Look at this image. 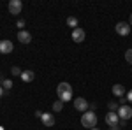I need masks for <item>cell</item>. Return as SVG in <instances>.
I'll return each instance as SVG.
<instances>
[{
  "mask_svg": "<svg viewBox=\"0 0 132 130\" xmlns=\"http://www.w3.org/2000/svg\"><path fill=\"white\" fill-rule=\"evenodd\" d=\"M85 37H86V33H85L83 28L78 27V28H74V30H72V40H74V42H78V44H79V42L85 40Z\"/></svg>",
  "mask_w": 132,
  "mask_h": 130,
  "instance_id": "9",
  "label": "cell"
},
{
  "mask_svg": "<svg viewBox=\"0 0 132 130\" xmlns=\"http://www.w3.org/2000/svg\"><path fill=\"white\" fill-rule=\"evenodd\" d=\"M130 27H132V14H130Z\"/></svg>",
  "mask_w": 132,
  "mask_h": 130,
  "instance_id": "27",
  "label": "cell"
},
{
  "mask_svg": "<svg viewBox=\"0 0 132 130\" xmlns=\"http://www.w3.org/2000/svg\"><path fill=\"white\" fill-rule=\"evenodd\" d=\"M56 95H58V100H62L63 104L69 102V100H74V90L69 83L62 81L60 84L56 86Z\"/></svg>",
  "mask_w": 132,
  "mask_h": 130,
  "instance_id": "1",
  "label": "cell"
},
{
  "mask_svg": "<svg viewBox=\"0 0 132 130\" xmlns=\"http://www.w3.org/2000/svg\"><path fill=\"white\" fill-rule=\"evenodd\" d=\"M111 91H113V95H114V97L122 99L123 95H125V86H123V84H113Z\"/></svg>",
  "mask_w": 132,
  "mask_h": 130,
  "instance_id": "12",
  "label": "cell"
},
{
  "mask_svg": "<svg viewBox=\"0 0 132 130\" xmlns=\"http://www.w3.org/2000/svg\"><path fill=\"white\" fill-rule=\"evenodd\" d=\"M125 60H127V63L132 65V48H129V49L125 51Z\"/></svg>",
  "mask_w": 132,
  "mask_h": 130,
  "instance_id": "16",
  "label": "cell"
},
{
  "mask_svg": "<svg viewBox=\"0 0 132 130\" xmlns=\"http://www.w3.org/2000/svg\"><path fill=\"white\" fill-rule=\"evenodd\" d=\"M62 109H63V102L62 100H55L53 102V111L55 112H62Z\"/></svg>",
  "mask_w": 132,
  "mask_h": 130,
  "instance_id": "14",
  "label": "cell"
},
{
  "mask_svg": "<svg viewBox=\"0 0 132 130\" xmlns=\"http://www.w3.org/2000/svg\"><path fill=\"white\" fill-rule=\"evenodd\" d=\"M2 95H4V86H0V99H2Z\"/></svg>",
  "mask_w": 132,
  "mask_h": 130,
  "instance_id": "25",
  "label": "cell"
},
{
  "mask_svg": "<svg viewBox=\"0 0 132 130\" xmlns=\"http://www.w3.org/2000/svg\"><path fill=\"white\" fill-rule=\"evenodd\" d=\"M67 25L71 27L72 30H74V28H78V18H74V16H69V18H67Z\"/></svg>",
  "mask_w": 132,
  "mask_h": 130,
  "instance_id": "15",
  "label": "cell"
},
{
  "mask_svg": "<svg viewBox=\"0 0 132 130\" xmlns=\"http://www.w3.org/2000/svg\"><path fill=\"white\" fill-rule=\"evenodd\" d=\"M12 49H14V44L9 39L0 40V53L2 55H9V53H12Z\"/></svg>",
  "mask_w": 132,
  "mask_h": 130,
  "instance_id": "7",
  "label": "cell"
},
{
  "mask_svg": "<svg viewBox=\"0 0 132 130\" xmlns=\"http://www.w3.org/2000/svg\"><path fill=\"white\" fill-rule=\"evenodd\" d=\"M116 33L118 35H122V37H127L129 33L132 32V27H130V23H125V21H120V23H116Z\"/></svg>",
  "mask_w": 132,
  "mask_h": 130,
  "instance_id": "5",
  "label": "cell"
},
{
  "mask_svg": "<svg viewBox=\"0 0 132 130\" xmlns=\"http://www.w3.org/2000/svg\"><path fill=\"white\" fill-rule=\"evenodd\" d=\"M90 130H101V128H97V127H93V128H90Z\"/></svg>",
  "mask_w": 132,
  "mask_h": 130,
  "instance_id": "26",
  "label": "cell"
},
{
  "mask_svg": "<svg viewBox=\"0 0 132 130\" xmlns=\"http://www.w3.org/2000/svg\"><path fill=\"white\" fill-rule=\"evenodd\" d=\"M35 116L37 118H42V111H35Z\"/></svg>",
  "mask_w": 132,
  "mask_h": 130,
  "instance_id": "23",
  "label": "cell"
},
{
  "mask_svg": "<svg viewBox=\"0 0 132 130\" xmlns=\"http://www.w3.org/2000/svg\"><path fill=\"white\" fill-rule=\"evenodd\" d=\"M118 107H120V106H118L116 102H109V111H114V112H116V111H118Z\"/></svg>",
  "mask_w": 132,
  "mask_h": 130,
  "instance_id": "19",
  "label": "cell"
},
{
  "mask_svg": "<svg viewBox=\"0 0 132 130\" xmlns=\"http://www.w3.org/2000/svg\"><path fill=\"white\" fill-rule=\"evenodd\" d=\"M41 121L46 125V127H53V125H55V116H53L51 112H42Z\"/></svg>",
  "mask_w": 132,
  "mask_h": 130,
  "instance_id": "11",
  "label": "cell"
},
{
  "mask_svg": "<svg viewBox=\"0 0 132 130\" xmlns=\"http://www.w3.org/2000/svg\"><path fill=\"white\" fill-rule=\"evenodd\" d=\"M20 77H21V81H25V83H30V81H34L35 74H34V70H23Z\"/></svg>",
  "mask_w": 132,
  "mask_h": 130,
  "instance_id": "13",
  "label": "cell"
},
{
  "mask_svg": "<svg viewBox=\"0 0 132 130\" xmlns=\"http://www.w3.org/2000/svg\"><path fill=\"white\" fill-rule=\"evenodd\" d=\"M116 112H118V118H120V120L129 121V120L132 118V107L129 106V104H125V106H120Z\"/></svg>",
  "mask_w": 132,
  "mask_h": 130,
  "instance_id": "4",
  "label": "cell"
},
{
  "mask_svg": "<svg viewBox=\"0 0 132 130\" xmlns=\"http://www.w3.org/2000/svg\"><path fill=\"white\" fill-rule=\"evenodd\" d=\"M16 27H18V28H23V27H25V20H18Z\"/></svg>",
  "mask_w": 132,
  "mask_h": 130,
  "instance_id": "21",
  "label": "cell"
},
{
  "mask_svg": "<svg viewBox=\"0 0 132 130\" xmlns=\"http://www.w3.org/2000/svg\"><path fill=\"white\" fill-rule=\"evenodd\" d=\"M125 104H127V99H125V97L118 99V106H125Z\"/></svg>",
  "mask_w": 132,
  "mask_h": 130,
  "instance_id": "22",
  "label": "cell"
},
{
  "mask_svg": "<svg viewBox=\"0 0 132 130\" xmlns=\"http://www.w3.org/2000/svg\"><path fill=\"white\" fill-rule=\"evenodd\" d=\"M81 125L85 128H93L97 125V114L90 109L86 111V112H83L81 114Z\"/></svg>",
  "mask_w": 132,
  "mask_h": 130,
  "instance_id": "2",
  "label": "cell"
},
{
  "mask_svg": "<svg viewBox=\"0 0 132 130\" xmlns=\"http://www.w3.org/2000/svg\"><path fill=\"white\" fill-rule=\"evenodd\" d=\"M74 102V109L79 111V112H86V111L90 109V104H88V100L83 99V97H76V99L72 100Z\"/></svg>",
  "mask_w": 132,
  "mask_h": 130,
  "instance_id": "3",
  "label": "cell"
},
{
  "mask_svg": "<svg viewBox=\"0 0 132 130\" xmlns=\"http://www.w3.org/2000/svg\"><path fill=\"white\" fill-rule=\"evenodd\" d=\"M125 99H127V102H130V104H132V90H130V91H127Z\"/></svg>",
  "mask_w": 132,
  "mask_h": 130,
  "instance_id": "20",
  "label": "cell"
},
{
  "mask_svg": "<svg viewBox=\"0 0 132 130\" xmlns=\"http://www.w3.org/2000/svg\"><path fill=\"white\" fill-rule=\"evenodd\" d=\"M106 123L109 125V127H114V125H118L120 123V118H118V112H114V111H109L108 114H106Z\"/></svg>",
  "mask_w": 132,
  "mask_h": 130,
  "instance_id": "8",
  "label": "cell"
},
{
  "mask_svg": "<svg viewBox=\"0 0 132 130\" xmlns=\"http://www.w3.org/2000/svg\"><path fill=\"white\" fill-rule=\"evenodd\" d=\"M18 40L21 44H30L32 42V33L28 30H20L18 32Z\"/></svg>",
  "mask_w": 132,
  "mask_h": 130,
  "instance_id": "10",
  "label": "cell"
},
{
  "mask_svg": "<svg viewBox=\"0 0 132 130\" xmlns=\"http://www.w3.org/2000/svg\"><path fill=\"white\" fill-rule=\"evenodd\" d=\"M21 72H23V70H21L20 67H16V65L11 67V74H12V76H21Z\"/></svg>",
  "mask_w": 132,
  "mask_h": 130,
  "instance_id": "17",
  "label": "cell"
},
{
  "mask_svg": "<svg viewBox=\"0 0 132 130\" xmlns=\"http://www.w3.org/2000/svg\"><path fill=\"white\" fill-rule=\"evenodd\" d=\"M2 84H4V88H5V90H11V88H12V81H11V79H5Z\"/></svg>",
  "mask_w": 132,
  "mask_h": 130,
  "instance_id": "18",
  "label": "cell"
},
{
  "mask_svg": "<svg viewBox=\"0 0 132 130\" xmlns=\"http://www.w3.org/2000/svg\"><path fill=\"white\" fill-rule=\"evenodd\" d=\"M109 130H120V127H118V125H114V127H109Z\"/></svg>",
  "mask_w": 132,
  "mask_h": 130,
  "instance_id": "24",
  "label": "cell"
},
{
  "mask_svg": "<svg viewBox=\"0 0 132 130\" xmlns=\"http://www.w3.org/2000/svg\"><path fill=\"white\" fill-rule=\"evenodd\" d=\"M7 7H9V12H11V14L18 16V14H21V11H23V4H21V0H11Z\"/></svg>",
  "mask_w": 132,
  "mask_h": 130,
  "instance_id": "6",
  "label": "cell"
}]
</instances>
